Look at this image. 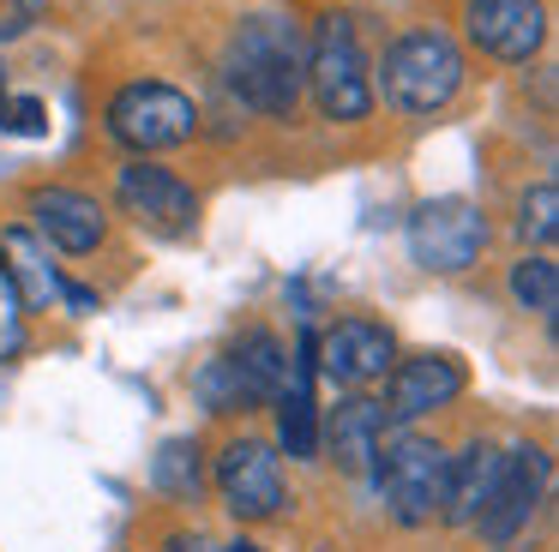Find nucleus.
<instances>
[{"label":"nucleus","instance_id":"obj_1","mask_svg":"<svg viewBox=\"0 0 559 552\" xmlns=\"http://www.w3.org/2000/svg\"><path fill=\"white\" fill-rule=\"evenodd\" d=\"M223 84L241 96L253 115L265 120H289L295 103L307 91V48L301 31L277 12H253L229 31L223 43Z\"/></svg>","mask_w":559,"mask_h":552},{"label":"nucleus","instance_id":"obj_2","mask_svg":"<svg viewBox=\"0 0 559 552\" xmlns=\"http://www.w3.org/2000/svg\"><path fill=\"white\" fill-rule=\"evenodd\" d=\"M379 91L403 115H439L463 91V48L445 31H433V24H415L379 60Z\"/></svg>","mask_w":559,"mask_h":552},{"label":"nucleus","instance_id":"obj_3","mask_svg":"<svg viewBox=\"0 0 559 552\" xmlns=\"http://www.w3.org/2000/svg\"><path fill=\"white\" fill-rule=\"evenodd\" d=\"M307 91H313L319 115L349 127V120L373 115V79H367V55L355 43V24L343 12H325L307 43Z\"/></svg>","mask_w":559,"mask_h":552},{"label":"nucleus","instance_id":"obj_4","mask_svg":"<svg viewBox=\"0 0 559 552\" xmlns=\"http://www.w3.org/2000/svg\"><path fill=\"white\" fill-rule=\"evenodd\" d=\"M193 132H199L193 96L163 84V79H139V84H127V91H115V103H109V139L127 144L133 156L193 144Z\"/></svg>","mask_w":559,"mask_h":552},{"label":"nucleus","instance_id":"obj_5","mask_svg":"<svg viewBox=\"0 0 559 552\" xmlns=\"http://www.w3.org/2000/svg\"><path fill=\"white\" fill-rule=\"evenodd\" d=\"M445 463L451 456L439 451L433 439H421V432H397V439L379 444V487H385V504L391 516H397L403 528H421L439 516V499H445Z\"/></svg>","mask_w":559,"mask_h":552},{"label":"nucleus","instance_id":"obj_6","mask_svg":"<svg viewBox=\"0 0 559 552\" xmlns=\"http://www.w3.org/2000/svg\"><path fill=\"white\" fill-rule=\"evenodd\" d=\"M481 247H487V216L475 211L469 199H421L415 204V216H409V252H415V264L421 271H433V276H457V271H469L475 259H481Z\"/></svg>","mask_w":559,"mask_h":552},{"label":"nucleus","instance_id":"obj_7","mask_svg":"<svg viewBox=\"0 0 559 552\" xmlns=\"http://www.w3.org/2000/svg\"><path fill=\"white\" fill-rule=\"evenodd\" d=\"M115 204H121L139 228H151V235H163V240H181L199 228V192L187 187L175 168H157V163H145V156H127V163L115 168Z\"/></svg>","mask_w":559,"mask_h":552},{"label":"nucleus","instance_id":"obj_8","mask_svg":"<svg viewBox=\"0 0 559 552\" xmlns=\"http://www.w3.org/2000/svg\"><path fill=\"white\" fill-rule=\"evenodd\" d=\"M217 492H223V511L235 523H271L283 516L289 504V487H283V463L265 439H229L217 451Z\"/></svg>","mask_w":559,"mask_h":552},{"label":"nucleus","instance_id":"obj_9","mask_svg":"<svg viewBox=\"0 0 559 552\" xmlns=\"http://www.w3.org/2000/svg\"><path fill=\"white\" fill-rule=\"evenodd\" d=\"M547 499V451L542 444H518V451L499 456V475H493V492H487L481 516H475V528H481L487 547H511V540L530 528V516L542 511Z\"/></svg>","mask_w":559,"mask_h":552},{"label":"nucleus","instance_id":"obj_10","mask_svg":"<svg viewBox=\"0 0 559 552\" xmlns=\"http://www.w3.org/2000/svg\"><path fill=\"white\" fill-rule=\"evenodd\" d=\"M463 384H469V372H463L457 355H409V360H391L385 372V420L391 427H415V420L439 415V408H451L463 396Z\"/></svg>","mask_w":559,"mask_h":552},{"label":"nucleus","instance_id":"obj_11","mask_svg":"<svg viewBox=\"0 0 559 552\" xmlns=\"http://www.w3.org/2000/svg\"><path fill=\"white\" fill-rule=\"evenodd\" d=\"M463 36L487 60L523 67L547 43V7L542 0H463Z\"/></svg>","mask_w":559,"mask_h":552},{"label":"nucleus","instance_id":"obj_12","mask_svg":"<svg viewBox=\"0 0 559 552\" xmlns=\"http://www.w3.org/2000/svg\"><path fill=\"white\" fill-rule=\"evenodd\" d=\"M313 355H319V372H325L331 384H373V379H385L391 360H397V336L373 319H337L313 343Z\"/></svg>","mask_w":559,"mask_h":552},{"label":"nucleus","instance_id":"obj_13","mask_svg":"<svg viewBox=\"0 0 559 552\" xmlns=\"http://www.w3.org/2000/svg\"><path fill=\"white\" fill-rule=\"evenodd\" d=\"M31 223H37V235L49 240V247L73 252V259H85V252H97L103 240H109V211H103L91 192H73V187H37L31 192Z\"/></svg>","mask_w":559,"mask_h":552},{"label":"nucleus","instance_id":"obj_14","mask_svg":"<svg viewBox=\"0 0 559 552\" xmlns=\"http://www.w3.org/2000/svg\"><path fill=\"white\" fill-rule=\"evenodd\" d=\"M493 475H499V451H493V444H487V439L463 444V456H451V463H445V499H439V523L475 528L487 492H493Z\"/></svg>","mask_w":559,"mask_h":552},{"label":"nucleus","instance_id":"obj_15","mask_svg":"<svg viewBox=\"0 0 559 552\" xmlns=\"http://www.w3.org/2000/svg\"><path fill=\"white\" fill-rule=\"evenodd\" d=\"M325 432H331V456H337L343 475H373L379 444H385V408L373 396H349L325 420Z\"/></svg>","mask_w":559,"mask_h":552},{"label":"nucleus","instance_id":"obj_16","mask_svg":"<svg viewBox=\"0 0 559 552\" xmlns=\"http://www.w3.org/2000/svg\"><path fill=\"white\" fill-rule=\"evenodd\" d=\"M0 276L13 283V295L25 312L55 307V283H61V276H55L49 252H43V240L31 235V228H7V235H0Z\"/></svg>","mask_w":559,"mask_h":552},{"label":"nucleus","instance_id":"obj_17","mask_svg":"<svg viewBox=\"0 0 559 552\" xmlns=\"http://www.w3.org/2000/svg\"><path fill=\"white\" fill-rule=\"evenodd\" d=\"M235 372H241L247 384H253L259 403H271V396L289 384V348L277 343V336L265 331V324H253V331H241V343H235Z\"/></svg>","mask_w":559,"mask_h":552},{"label":"nucleus","instance_id":"obj_18","mask_svg":"<svg viewBox=\"0 0 559 552\" xmlns=\"http://www.w3.org/2000/svg\"><path fill=\"white\" fill-rule=\"evenodd\" d=\"M193 396L211 408V415H247V408H259L253 384L235 372L229 355H223V360H205V367L193 372Z\"/></svg>","mask_w":559,"mask_h":552},{"label":"nucleus","instance_id":"obj_19","mask_svg":"<svg viewBox=\"0 0 559 552\" xmlns=\"http://www.w3.org/2000/svg\"><path fill=\"white\" fill-rule=\"evenodd\" d=\"M511 300H518L523 312H535V319H554V307H559V264L547 259V252H523V259L511 264Z\"/></svg>","mask_w":559,"mask_h":552},{"label":"nucleus","instance_id":"obj_20","mask_svg":"<svg viewBox=\"0 0 559 552\" xmlns=\"http://www.w3.org/2000/svg\"><path fill=\"white\" fill-rule=\"evenodd\" d=\"M151 480H157L169 499H199V480H205V468H199V444L193 439H169L157 456H151Z\"/></svg>","mask_w":559,"mask_h":552},{"label":"nucleus","instance_id":"obj_21","mask_svg":"<svg viewBox=\"0 0 559 552\" xmlns=\"http://www.w3.org/2000/svg\"><path fill=\"white\" fill-rule=\"evenodd\" d=\"M518 235L535 240V247H554V235H559V187L554 180H535L518 199Z\"/></svg>","mask_w":559,"mask_h":552},{"label":"nucleus","instance_id":"obj_22","mask_svg":"<svg viewBox=\"0 0 559 552\" xmlns=\"http://www.w3.org/2000/svg\"><path fill=\"white\" fill-rule=\"evenodd\" d=\"M0 127L19 132V139H43L49 132V108H43V96H7L0 103Z\"/></svg>","mask_w":559,"mask_h":552},{"label":"nucleus","instance_id":"obj_23","mask_svg":"<svg viewBox=\"0 0 559 552\" xmlns=\"http://www.w3.org/2000/svg\"><path fill=\"white\" fill-rule=\"evenodd\" d=\"M25 348V307H19V295H13V283L0 276V367Z\"/></svg>","mask_w":559,"mask_h":552},{"label":"nucleus","instance_id":"obj_24","mask_svg":"<svg viewBox=\"0 0 559 552\" xmlns=\"http://www.w3.org/2000/svg\"><path fill=\"white\" fill-rule=\"evenodd\" d=\"M163 552H217V547H211L205 535H187V528H181V535H169V540H163Z\"/></svg>","mask_w":559,"mask_h":552},{"label":"nucleus","instance_id":"obj_25","mask_svg":"<svg viewBox=\"0 0 559 552\" xmlns=\"http://www.w3.org/2000/svg\"><path fill=\"white\" fill-rule=\"evenodd\" d=\"M217 552H265V547H253V540H235V547H217Z\"/></svg>","mask_w":559,"mask_h":552},{"label":"nucleus","instance_id":"obj_26","mask_svg":"<svg viewBox=\"0 0 559 552\" xmlns=\"http://www.w3.org/2000/svg\"><path fill=\"white\" fill-rule=\"evenodd\" d=\"M0 103H7V84H0Z\"/></svg>","mask_w":559,"mask_h":552}]
</instances>
